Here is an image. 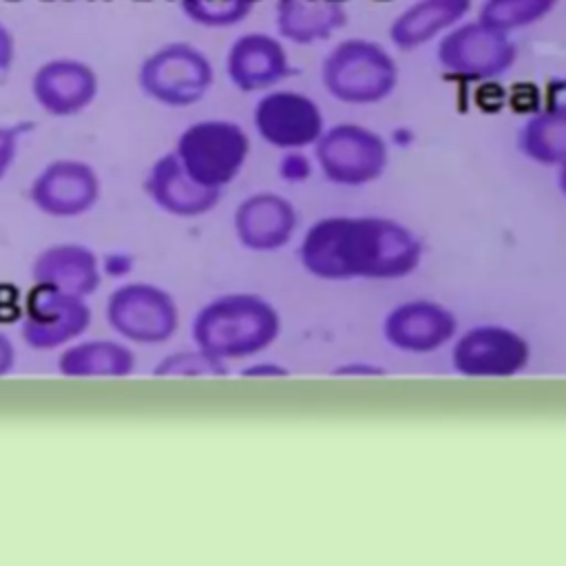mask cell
<instances>
[{
    "label": "cell",
    "mask_w": 566,
    "mask_h": 566,
    "mask_svg": "<svg viewBox=\"0 0 566 566\" xmlns=\"http://www.w3.org/2000/svg\"><path fill=\"white\" fill-rule=\"evenodd\" d=\"M256 124L272 142L301 144L318 130V113L301 95L276 93L259 104Z\"/></svg>",
    "instance_id": "9"
},
{
    "label": "cell",
    "mask_w": 566,
    "mask_h": 566,
    "mask_svg": "<svg viewBox=\"0 0 566 566\" xmlns=\"http://www.w3.org/2000/svg\"><path fill=\"white\" fill-rule=\"evenodd\" d=\"M469 9L471 0H416L394 18L389 35L396 46L413 49L460 24Z\"/></svg>",
    "instance_id": "6"
},
{
    "label": "cell",
    "mask_w": 566,
    "mask_h": 566,
    "mask_svg": "<svg viewBox=\"0 0 566 566\" xmlns=\"http://www.w3.org/2000/svg\"><path fill=\"white\" fill-rule=\"evenodd\" d=\"M325 84L349 102L382 97L396 82V66L387 51L369 40H345L325 60Z\"/></svg>",
    "instance_id": "2"
},
{
    "label": "cell",
    "mask_w": 566,
    "mask_h": 566,
    "mask_svg": "<svg viewBox=\"0 0 566 566\" xmlns=\"http://www.w3.org/2000/svg\"><path fill=\"white\" fill-rule=\"evenodd\" d=\"M347 22L340 0H279V33L296 44H312L329 38Z\"/></svg>",
    "instance_id": "8"
},
{
    "label": "cell",
    "mask_w": 566,
    "mask_h": 566,
    "mask_svg": "<svg viewBox=\"0 0 566 566\" xmlns=\"http://www.w3.org/2000/svg\"><path fill=\"white\" fill-rule=\"evenodd\" d=\"M559 0H484L478 11V20L484 24L511 33L546 18Z\"/></svg>",
    "instance_id": "10"
},
{
    "label": "cell",
    "mask_w": 566,
    "mask_h": 566,
    "mask_svg": "<svg viewBox=\"0 0 566 566\" xmlns=\"http://www.w3.org/2000/svg\"><path fill=\"white\" fill-rule=\"evenodd\" d=\"M256 0H179L184 15L201 27H232L245 20Z\"/></svg>",
    "instance_id": "11"
},
{
    "label": "cell",
    "mask_w": 566,
    "mask_h": 566,
    "mask_svg": "<svg viewBox=\"0 0 566 566\" xmlns=\"http://www.w3.org/2000/svg\"><path fill=\"white\" fill-rule=\"evenodd\" d=\"M228 73L243 91L263 88L287 73L281 42L268 33L239 35L228 51Z\"/></svg>",
    "instance_id": "5"
},
{
    "label": "cell",
    "mask_w": 566,
    "mask_h": 566,
    "mask_svg": "<svg viewBox=\"0 0 566 566\" xmlns=\"http://www.w3.org/2000/svg\"><path fill=\"white\" fill-rule=\"evenodd\" d=\"M97 91L95 73L88 64L60 57L42 64L33 75V95L53 115H71L91 104Z\"/></svg>",
    "instance_id": "4"
},
{
    "label": "cell",
    "mask_w": 566,
    "mask_h": 566,
    "mask_svg": "<svg viewBox=\"0 0 566 566\" xmlns=\"http://www.w3.org/2000/svg\"><path fill=\"white\" fill-rule=\"evenodd\" d=\"M526 142L535 153H566V108L551 111L535 119L526 130Z\"/></svg>",
    "instance_id": "12"
},
{
    "label": "cell",
    "mask_w": 566,
    "mask_h": 566,
    "mask_svg": "<svg viewBox=\"0 0 566 566\" xmlns=\"http://www.w3.org/2000/svg\"><path fill=\"white\" fill-rule=\"evenodd\" d=\"M179 153L192 170L217 172L230 168L243 153V135L226 122H201L181 137Z\"/></svg>",
    "instance_id": "7"
},
{
    "label": "cell",
    "mask_w": 566,
    "mask_h": 566,
    "mask_svg": "<svg viewBox=\"0 0 566 566\" xmlns=\"http://www.w3.org/2000/svg\"><path fill=\"white\" fill-rule=\"evenodd\" d=\"M13 148H15L13 133L7 130V128H0V170L9 164V159L13 155Z\"/></svg>",
    "instance_id": "14"
},
{
    "label": "cell",
    "mask_w": 566,
    "mask_h": 566,
    "mask_svg": "<svg viewBox=\"0 0 566 566\" xmlns=\"http://www.w3.org/2000/svg\"><path fill=\"white\" fill-rule=\"evenodd\" d=\"M438 55L453 73L484 77L502 73L515 55L509 33L497 31L482 20L464 22L451 29L440 42Z\"/></svg>",
    "instance_id": "3"
},
{
    "label": "cell",
    "mask_w": 566,
    "mask_h": 566,
    "mask_svg": "<svg viewBox=\"0 0 566 566\" xmlns=\"http://www.w3.org/2000/svg\"><path fill=\"white\" fill-rule=\"evenodd\" d=\"M210 82L208 57L186 42H170L153 51L139 66L142 91L170 106H186L199 99Z\"/></svg>",
    "instance_id": "1"
},
{
    "label": "cell",
    "mask_w": 566,
    "mask_h": 566,
    "mask_svg": "<svg viewBox=\"0 0 566 566\" xmlns=\"http://www.w3.org/2000/svg\"><path fill=\"white\" fill-rule=\"evenodd\" d=\"M13 55H15V40L11 31L0 22V73L9 69V64L13 62Z\"/></svg>",
    "instance_id": "13"
}]
</instances>
